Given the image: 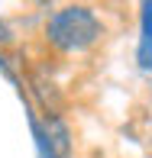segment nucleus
Instances as JSON below:
<instances>
[{"label": "nucleus", "mask_w": 152, "mask_h": 158, "mask_svg": "<svg viewBox=\"0 0 152 158\" xmlns=\"http://www.w3.org/2000/svg\"><path fill=\"white\" fill-rule=\"evenodd\" d=\"M136 61L142 71H152V0H139V48Z\"/></svg>", "instance_id": "f03ea898"}, {"label": "nucleus", "mask_w": 152, "mask_h": 158, "mask_svg": "<svg viewBox=\"0 0 152 158\" xmlns=\"http://www.w3.org/2000/svg\"><path fill=\"white\" fill-rule=\"evenodd\" d=\"M104 35V23L91 6L81 3H68L59 6L52 16L46 19V42L62 55H75V52H88L91 45H97Z\"/></svg>", "instance_id": "f257e3e1"}]
</instances>
